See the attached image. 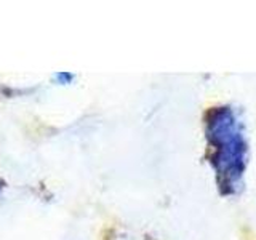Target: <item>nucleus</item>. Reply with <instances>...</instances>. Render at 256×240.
I'll return each instance as SVG.
<instances>
[{
  "label": "nucleus",
  "mask_w": 256,
  "mask_h": 240,
  "mask_svg": "<svg viewBox=\"0 0 256 240\" xmlns=\"http://www.w3.org/2000/svg\"><path fill=\"white\" fill-rule=\"evenodd\" d=\"M212 116V122H208V136L214 146L216 168L218 173L226 178L224 184L232 186L242 173L245 164V144L238 132L237 120L229 109L214 110Z\"/></svg>",
  "instance_id": "nucleus-1"
}]
</instances>
